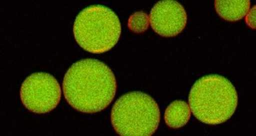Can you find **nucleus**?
Wrapping results in <instances>:
<instances>
[{"mask_svg": "<svg viewBox=\"0 0 256 136\" xmlns=\"http://www.w3.org/2000/svg\"><path fill=\"white\" fill-rule=\"evenodd\" d=\"M73 33L77 43L86 51L102 54L119 41L122 25L118 15L108 7L90 5L78 14Z\"/></svg>", "mask_w": 256, "mask_h": 136, "instance_id": "7ed1b4c3", "label": "nucleus"}, {"mask_svg": "<svg viewBox=\"0 0 256 136\" xmlns=\"http://www.w3.org/2000/svg\"><path fill=\"white\" fill-rule=\"evenodd\" d=\"M246 22H247L248 26L252 29H256V5L253 6L250 12H248L246 15Z\"/></svg>", "mask_w": 256, "mask_h": 136, "instance_id": "9d476101", "label": "nucleus"}, {"mask_svg": "<svg viewBox=\"0 0 256 136\" xmlns=\"http://www.w3.org/2000/svg\"><path fill=\"white\" fill-rule=\"evenodd\" d=\"M61 98V87L56 78L48 73L32 74L21 86V102L28 110L36 114H44L56 109Z\"/></svg>", "mask_w": 256, "mask_h": 136, "instance_id": "39448f33", "label": "nucleus"}, {"mask_svg": "<svg viewBox=\"0 0 256 136\" xmlns=\"http://www.w3.org/2000/svg\"><path fill=\"white\" fill-rule=\"evenodd\" d=\"M63 94L73 109L96 113L110 105L116 92L112 70L96 59H84L73 64L63 80Z\"/></svg>", "mask_w": 256, "mask_h": 136, "instance_id": "f257e3e1", "label": "nucleus"}, {"mask_svg": "<svg viewBox=\"0 0 256 136\" xmlns=\"http://www.w3.org/2000/svg\"><path fill=\"white\" fill-rule=\"evenodd\" d=\"M150 19L149 16L146 12H136L132 14L128 19V26L134 33H144L148 29Z\"/></svg>", "mask_w": 256, "mask_h": 136, "instance_id": "1a4fd4ad", "label": "nucleus"}, {"mask_svg": "<svg viewBox=\"0 0 256 136\" xmlns=\"http://www.w3.org/2000/svg\"><path fill=\"white\" fill-rule=\"evenodd\" d=\"M251 2L248 0H232L214 2L215 9L220 17L225 20L238 21L242 19L250 11Z\"/></svg>", "mask_w": 256, "mask_h": 136, "instance_id": "0eeeda50", "label": "nucleus"}, {"mask_svg": "<svg viewBox=\"0 0 256 136\" xmlns=\"http://www.w3.org/2000/svg\"><path fill=\"white\" fill-rule=\"evenodd\" d=\"M190 116V105L182 101H175L172 102L166 110L164 121L170 128L178 129L187 124Z\"/></svg>", "mask_w": 256, "mask_h": 136, "instance_id": "6e6552de", "label": "nucleus"}, {"mask_svg": "<svg viewBox=\"0 0 256 136\" xmlns=\"http://www.w3.org/2000/svg\"><path fill=\"white\" fill-rule=\"evenodd\" d=\"M161 119L157 102L147 94L129 92L115 102L111 122L120 136H149L157 130Z\"/></svg>", "mask_w": 256, "mask_h": 136, "instance_id": "20e7f679", "label": "nucleus"}, {"mask_svg": "<svg viewBox=\"0 0 256 136\" xmlns=\"http://www.w3.org/2000/svg\"><path fill=\"white\" fill-rule=\"evenodd\" d=\"M238 97L234 85L224 77L210 74L194 83L189 95L191 112L204 124L220 125L234 114Z\"/></svg>", "mask_w": 256, "mask_h": 136, "instance_id": "f03ea898", "label": "nucleus"}, {"mask_svg": "<svg viewBox=\"0 0 256 136\" xmlns=\"http://www.w3.org/2000/svg\"><path fill=\"white\" fill-rule=\"evenodd\" d=\"M150 25L154 31L164 37L177 36L185 29L187 14L180 2L166 0L157 2L150 10Z\"/></svg>", "mask_w": 256, "mask_h": 136, "instance_id": "423d86ee", "label": "nucleus"}]
</instances>
